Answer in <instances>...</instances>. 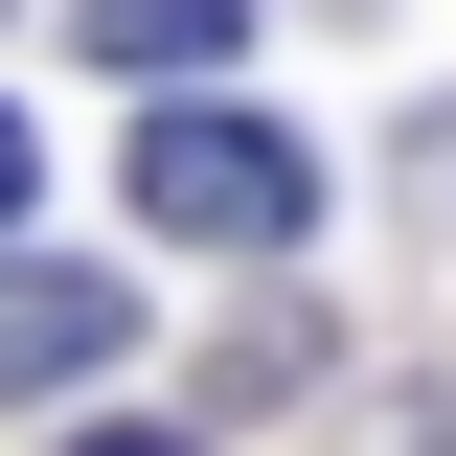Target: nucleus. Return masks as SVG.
Returning a JSON list of instances; mask_svg holds the SVG:
<instances>
[{
	"label": "nucleus",
	"instance_id": "nucleus-1",
	"mask_svg": "<svg viewBox=\"0 0 456 456\" xmlns=\"http://www.w3.org/2000/svg\"><path fill=\"white\" fill-rule=\"evenodd\" d=\"M137 228H160V251H297V228H320V160H297L251 92H160L137 114Z\"/></svg>",
	"mask_w": 456,
	"mask_h": 456
},
{
	"label": "nucleus",
	"instance_id": "nucleus-2",
	"mask_svg": "<svg viewBox=\"0 0 456 456\" xmlns=\"http://www.w3.org/2000/svg\"><path fill=\"white\" fill-rule=\"evenodd\" d=\"M92 365H137V274H69V251H23V274H0V411L92 388Z\"/></svg>",
	"mask_w": 456,
	"mask_h": 456
},
{
	"label": "nucleus",
	"instance_id": "nucleus-3",
	"mask_svg": "<svg viewBox=\"0 0 456 456\" xmlns=\"http://www.w3.org/2000/svg\"><path fill=\"white\" fill-rule=\"evenodd\" d=\"M69 46H92V69H137V92H183V69H228V46H251V0H69Z\"/></svg>",
	"mask_w": 456,
	"mask_h": 456
},
{
	"label": "nucleus",
	"instance_id": "nucleus-4",
	"mask_svg": "<svg viewBox=\"0 0 456 456\" xmlns=\"http://www.w3.org/2000/svg\"><path fill=\"white\" fill-rule=\"evenodd\" d=\"M23 183H46V137H23V114H0V228H23Z\"/></svg>",
	"mask_w": 456,
	"mask_h": 456
}]
</instances>
